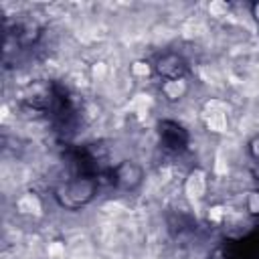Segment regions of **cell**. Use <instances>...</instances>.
Masks as SVG:
<instances>
[{"instance_id":"obj_7","label":"cell","mask_w":259,"mask_h":259,"mask_svg":"<svg viewBox=\"0 0 259 259\" xmlns=\"http://www.w3.org/2000/svg\"><path fill=\"white\" fill-rule=\"evenodd\" d=\"M16 206H18V210L22 214H38L42 210V202L38 200L36 194H24V196H20L18 202H16Z\"/></svg>"},{"instance_id":"obj_9","label":"cell","mask_w":259,"mask_h":259,"mask_svg":"<svg viewBox=\"0 0 259 259\" xmlns=\"http://www.w3.org/2000/svg\"><path fill=\"white\" fill-rule=\"evenodd\" d=\"M229 8H231V6H229L227 2H219V0H217V2H210V4H208V14L214 16V18H221V16H227Z\"/></svg>"},{"instance_id":"obj_10","label":"cell","mask_w":259,"mask_h":259,"mask_svg":"<svg viewBox=\"0 0 259 259\" xmlns=\"http://www.w3.org/2000/svg\"><path fill=\"white\" fill-rule=\"evenodd\" d=\"M247 154H249V158H251L255 164H259V136H253V138L249 140V144H247Z\"/></svg>"},{"instance_id":"obj_12","label":"cell","mask_w":259,"mask_h":259,"mask_svg":"<svg viewBox=\"0 0 259 259\" xmlns=\"http://www.w3.org/2000/svg\"><path fill=\"white\" fill-rule=\"evenodd\" d=\"M251 16H253V18L259 22V2H255V4L251 6Z\"/></svg>"},{"instance_id":"obj_6","label":"cell","mask_w":259,"mask_h":259,"mask_svg":"<svg viewBox=\"0 0 259 259\" xmlns=\"http://www.w3.org/2000/svg\"><path fill=\"white\" fill-rule=\"evenodd\" d=\"M188 89H190L188 81H186L184 77H178V79H166V81L162 83V87H160V93L164 95L166 101L176 103V101H180L182 97H186Z\"/></svg>"},{"instance_id":"obj_8","label":"cell","mask_w":259,"mask_h":259,"mask_svg":"<svg viewBox=\"0 0 259 259\" xmlns=\"http://www.w3.org/2000/svg\"><path fill=\"white\" fill-rule=\"evenodd\" d=\"M243 206L249 214H259V190H249L245 192Z\"/></svg>"},{"instance_id":"obj_1","label":"cell","mask_w":259,"mask_h":259,"mask_svg":"<svg viewBox=\"0 0 259 259\" xmlns=\"http://www.w3.org/2000/svg\"><path fill=\"white\" fill-rule=\"evenodd\" d=\"M53 192L57 204L63 210H77L95 198L97 182L89 176H71L67 180H61Z\"/></svg>"},{"instance_id":"obj_3","label":"cell","mask_w":259,"mask_h":259,"mask_svg":"<svg viewBox=\"0 0 259 259\" xmlns=\"http://www.w3.org/2000/svg\"><path fill=\"white\" fill-rule=\"evenodd\" d=\"M202 123L210 134H225L227 125H229L227 107L217 99L206 101V105L202 109Z\"/></svg>"},{"instance_id":"obj_4","label":"cell","mask_w":259,"mask_h":259,"mask_svg":"<svg viewBox=\"0 0 259 259\" xmlns=\"http://www.w3.org/2000/svg\"><path fill=\"white\" fill-rule=\"evenodd\" d=\"M208 192V178L202 168H194L186 174L184 180V196L190 204H200Z\"/></svg>"},{"instance_id":"obj_2","label":"cell","mask_w":259,"mask_h":259,"mask_svg":"<svg viewBox=\"0 0 259 259\" xmlns=\"http://www.w3.org/2000/svg\"><path fill=\"white\" fill-rule=\"evenodd\" d=\"M111 184L119 192H136L144 184V168L140 162L123 158L111 168Z\"/></svg>"},{"instance_id":"obj_5","label":"cell","mask_w":259,"mask_h":259,"mask_svg":"<svg viewBox=\"0 0 259 259\" xmlns=\"http://www.w3.org/2000/svg\"><path fill=\"white\" fill-rule=\"evenodd\" d=\"M186 65H184V59L176 53V51H166L162 53L158 59H156V65H154V71L158 75H162L164 79H178V77H184Z\"/></svg>"},{"instance_id":"obj_11","label":"cell","mask_w":259,"mask_h":259,"mask_svg":"<svg viewBox=\"0 0 259 259\" xmlns=\"http://www.w3.org/2000/svg\"><path fill=\"white\" fill-rule=\"evenodd\" d=\"M132 73L138 75V77H148V75H150V65L144 63V61H136V63L132 65Z\"/></svg>"}]
</instances>
